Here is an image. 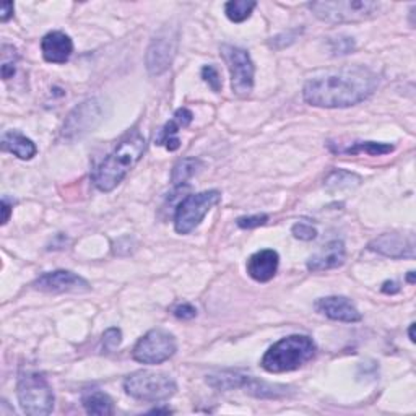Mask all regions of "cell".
<instances>
[{"label": "cell", "instance_id": "d6a6232c", "mask_svg": "<svg viewBox=\"0 0 416 416\" xmlns=\"http://www.w3.org/2000/svg\"><path fill=\"white\" fill-rule=\"evenodd\" d=\"M12 17H13V2H4L2 12H0V20H2V23H7Z\"/></svg>", "mask_w": 416, "mask_h": 416}, {"label": "cell", "instance_id": "52a82bcc", "mask_svg": "<svg viewBox=\"0 0 416 416\" xmlns=\"http://www.w3.org/2000/svg\"><path fill=\"white\" fill-rule=\"evenodd\" d=\"M221 194L218 191H205L192 194L177 205L175 215V229L179 234L192 233L202 223L205 215L218 205Z\"/></svg>", "mask_w": 416, "mask_h": 416}, {"label": "cell", "instance_id": "3957f363", "mask_svg": "<svg viewBox=\"0 0 416 416\" xmlns=\"http://www.w3.org/2000/svg\"><path fill=\"white\" fill-rule=\"evenodd\" d=\"M315 343L308 335H289L278 340L265 351L260 365L272 374L296 371L313 360Z\"/></svg>", "mask_w": 416, "mask_h": 416}, {"label": "cell", "instance_id": "cb8c5ba5", "mask_svg": "<svg viewBox=\"0 0 416 416\" xmlns=\"http://www.w3.org/2000/svg\"><path fill=\"white\" fill-rule=\"evenodd\" d=\"M179 129H181V124H179L176 119L166 122L165 127L160 130V134H158V137L155 139V144L165 145L166 150L170 151H176L179 146H181V140H179L177 137Z\"/></svg>", "mask_w": 416, "mask_h": 416}, {"label": "cell", "instance_id": "603a6c76", "mask_svg": "<svg viewBox=\"0 0 416 416\" xmlns=\"http://www.w3.org/2000/svg\"><path fill=\"white\" fill-rule=\"evenodd\" d=\"M257 7V2L254 0H231L225 5V13L233 23H242L251 17Z\"/></svg>", "mask_w": 416, "mask_h": 416}, {"label": "cell", "instance_id": "ac0fdd59", "mask_svg": "<svg viewBox=\"0 0 416 416\" xmlns=\"http://www.w3.org/2000/svg\"><path fill=\"white\" fill-rule=\"evenodd\" d=\"M2 149L20 160H31L38 153L34 141L17 130H8L2 135Z\"/></svg>", "mask_w": 416, "mask_h": 416}, {"label": "cell", "instance_id": "d590c367", "mask_svg": "<svg viewBox=\"0 0 416 416\" xmlns=\"http://www.w3.org/2000/svg\"><path fill=\"white\" fill-rule=\"evenodd\" d=\"M408 335H410V340H412V341H413V343H415V340H416V339H415V324H412V325H410Z\"/></svg>", "mask_w": 416, "mask_h": 416}, {"label": "cell", "instance_id": "e575fe53", "mask_svg": "<svg viewBox=\"0 0 416 416\" xmlns=\"http://www.w3.org/2000/svg\"><path fill=\"white\" fill-rule=\"evenodd\" d=\"M382 291L387 293V294H395V293L400 291V288L395 282H386L382 286Z\"/></svg>", "mask_w": 416, "mask_h": 416}, {"label": "cell", "instance_id": "8fae6325", "mask_svg": "<svg viewBox=\"0 0 416 416\" xmlns=\"http://www.w3.org/2000/svg\"><path fill=\"white\" fill-rule=\"evenodd\" d=\"M103 120V111L96 99H88L72 111L67 115L64 125H62V137L65 140L73 141L82 139L89 132H93Z\"/></svg>", "mask_w": 416, "mask_h": 416}, {"label": "cell", "instance_id": "d4e9b609", "mask_svg": "<svg viewBox=\"0 0 416 416\" xmlns=\"http://www.w3.org/2000/svg\"><path fill=\"white\" fill-rule=\"evenodd\" d=\"M343 153L348 155H358V153H367L371 156H381L387 155L393 151V145L391 144H379V141H356L355 145L350 146V149L340 150Z\"/></svg>", "mask_w": 416, "mask_h": 416}, {"label": "cell", "instance_id": "30bf717a", "mask_svg": "<svg viewBox=\"0 0 416 416\" xmlns=\"http://www.w3.org/2000/svg\"><path fill=\"white\" fill-rule=\"evenodd\" d=\"M179 44V31L176 28H163L146 49V70L150 75L160 77L171 67Z\"/></svg>", "mask_w": 416, "mask_h": 416}, {"label": "cell", "instance_id": "83f0119b", "mask_svg": "<svg viewBox=\"0 0 416 416\" xmlns=\"http://www.w3.org/2000/svg\"><path fill=\"white\" fill-rule=\"evenodd\" d=\"M291 233L296 239H301V241H313L317 238V229L314 228L313 225H308V223H303V221H299L291 228Z\"/></svg>", "mask_w": 416, "mask_h": 416}, {"label": "cell", "instance_id": "4dcf8cb0", "mask_svg": "<svg viewBox=\"0 0 416 416\" xmlns=\"http://www.w3.org/2000/svg\"><path fill=\"white\" fill-rule=\"evenodd\" d=\"M172 314H175L177 319L191 320L197 315V309L194 308L191 303H179V304H176L175 308H172Z\"/></svg>", "mask_w": 416, "mask_h": 416}, {"label": "cell", "instance_id": "44dd1931", "mask_svg": "<svg viewBox=\"0 0 416 416\" xmlns=\"http://www.w3.org/2000/svg\"><path fill=\"white\" fill-rule=\"evenodd\" d=\"M360 182H361V177L356 176L355 172L336 170V171H332L329 177L325 179V187H327L330 192H336V191H346V189L360 186Z\"/></svg>", "mask_w": 416, "mask_h": 416}, {"label": "cell", "instance_id": "ffe728a7", "mask_svg": "<svg viewBox=\"0 0 416 416\" xmlns=\"http://www.w3.org/2000/svg\"><path fill=\"white\" fill-rule=\"evenodd\" d=\"M203 166V163L198 158H182L176 163L175 170H172L171 181L175 186H182L189 179H192L197 175L200 168Z\"/></svg>", "mask_w": 416, "mask_h": 416}, {"label": "cell", "instance_id": "5bb4252c", "mask_svg": "<svg viewBox=\"0 0 416 416\" xmlns=\"http://www.w3.org/2000/svg\"><path fill=\"white\" fill-rule=\"evenodd\" d=\"M315 309H317L320 314H324L325 317L336 320V322L355 324L360 322L363 319L361 313L356 309L355 304L345 296H327L319 299V301L315 303Z\"/></svg>", "mask_w": 416, "mask_h": 416}, {"label": "cell", "instance_id": "f546056e", "mask_svg": "<svg viewBox=\"0 0 416 416\" xmlns=\"http://www.w3.org/2000/svg\"><path fill=\"white\" fill-rule=\"evenodd\" d=\"M202 78L205 83H208V87L213 89V92H220L221 89V78L217 68L213 65H205L202 68Z\"/></svg>", "mask_w": 416, "mask_h": 416}, {"label": "cell", "instance_id": "9c48e42d", "mask_svg": "<svg viewBox=\"0 0 416 416\" xmlns=\"http://www.w3.org/2000/svg\"><path fill=\"white\" fill-rule=\"evenodd\" d=\"M221 56L228 65L231 73V88L238 96H249L254 88L256 65L252 62L249 52L241 47L223 44L221 46Z\"/></svg>", "mask_w": 416, "mask_h": 416}, {"label": "cell", "instance_id": "d6986e66", "mask_svg": "<svg viewBox=\"0 0 416 416\" xmlns=\"http://www.w3.org/2000/svg\"><path fill=\"white\" fill-rule=\"evenodd\" d=\"M83 407H85L88 415H94V416H109L114 413V405L113 400L108 393L94 391L89 392L87 395H83L82 398Z\"/></svg>", "mask_w": 416, "mask_h": 416}, {"label": "cell", "instance_id": "2e32d148", "mask_svg": "<svg viewBox=\"0 0 416 416\" xmlns=\"http://www.w3.org/2000/svg\"><path fill=\"white\" fill-rule=\"evenodd\" d=\"M346 249L343 241H330L308 260V270L310 272H325L334 270L345 263Z\"/></svg>", "mask_w": 416, "mask_h": 416}, {"label": "cell", "instance_id": "7c38bea8", "mask_svg": "<svg viewBox=\"0 0 416 416\" xmlns=\"http://www.w3.org/2000/svg\"><path fill=\"white\" fill-rule=\"evenodd\" d=\"M39 291L46 293H83L89 291V283L85 278L70 270L47 272L33 283Z\"/></svg>", "mask_w": 416, "mask_h": 416}, {"label": "cell", "instance_id": "5b68a950", "mask_svg": "<svg viewBox=\"0 0 416 416\" xmlns=\"http://www.w3.org/2000/svg\"><path fill=\"white\" fill-rule=\"evenodd\" d=\"M17 395L20 407L26 415L44 416L54 408V392L41 372H23L18 379Z\"/></svg>", "mask_w": 416, "mask_h": 416}, {"label": "cell", "instance_id": "9a60e30c", "mask_svg": "<svg viewBox=\"0 0 416 416\" xmlns=\"http://www.w3.org/2000/svg\"><path fill=\"white\" fill-rule=\"evenodd\" d=\"M41 51L49 64H65L73 52V41L62 31H51L41 41Z\"/></svg>", "mask_w": 416, "mask_h": 416}, {"label": "cell", "instance_id": "7402d4cb", "mask_svg": "<svg viewBox=\"0 0 416 416\" xmlns=\"http://www.w3.org/2000/svg\"><path fill=\"white\" fill-rule=\"evenodd\" d=\"M246 376H241L238 372H220V374H213V376H208L207 382L217 391H233V389H239L244 387L247 382Z\"/></svg>", "mask_w": 416, "mask_h": 416}, {"label": "cell", "instance_id": "e0dca14e", "mask_svg": "<svg viewBox=\"0 0 416 416\" xmlns=\"http://www.w3.org/2000/svg\"><path fill=\"white\" fill-rule=\"evenodd\" d=\"M278 263H280V257H278L277 251L262 249L249 257V260H247V273H249L252 280L267 283L277 275Z\"/></svg>", "mask_w": 416, "mask_h": 416}, {"label": "cell", "instance_id": "8d00e7d4", "mask_svg": "<svg viewBox=\"0 0 416 416\" xmlns=\"http://www.w3.org/2000/svg\"><path fill=\"white\" fill-rule=\"evenodd\" d=\"M150 413H171V410L170 408H155V410H151Z\"/></svg>", "mask_w": 416, "mask_h": 416}, {"label": "cell", "instance_id": "4fadbf2b", "mask_svg": "<svg viewBox=\"0 0 416 416\" xmlns=\"http://www.w3.org/2000/svg\"><path fill=\"white\" fill-rule=\"evenodd\" d=\"M367 247L370 251L391 257V259H413L415 257L413 234L386 233L372 239Z\"/></svg>", "mask_w": 416, "mask_h": 416}, {"label": "cell", "instance_id": "f1b7e54d", "mask_svg": "<svg viewBox=\"0 0 416 416\" xmlns=\"http://www.w3.org/2000/svg\"><path fill=\"white\" fill-rule=\"evenodd\" d=\"M268 221V215L265 213H257V215H251V217H241L236 220L239 228L242 229H254L259 228V226H263Z\"/></svg>", "mask_w": 416, "mask_h": 416}, {"label": "cell", "instance_id": "277c9868", "mask_svg": "<svg viewBox=\"0 0 416 416\" xmlns=\"http://www.w3.org/2000/svg\"><path fill=\"white\" fill-rule=\"evenodd\" d=\"M308 8L325 23H358L371 20L381 12V2L345 0V2H309Z\"/></svg>", "mask_w": 416, "mask_h": 416}, {"label": "cell", "instance_id": "1f68e13d", "mask_svg": "<svg viewBox=\"0 0 416 416\" xmlns=\"http://www.w3.org/2000/svg\"><path fill=\"white\" fill-rule=\"evenodd\" d=\"M175 119L177 120L179 124H181V127H187V125L192 122L194 114H192L191 111H189L187 108H181V109H177V111H176Z\"/></svg>", "mask_w": 416, "mask_h": 416}, {"label": "cell", "instance_id": "4316f807", "mask_svg": "<svg viewBox=\"0 0 416 416\" xmlns=\"http://www.w3.org/2000/svg\"><path fill=\"white\" fill-rule=\"evenodd\" d=\"M120 341H122V332L118 327H111L103 335V350L106 353H113L115 348H119Z\"/></svg>", "mask_w": 416, "mask_h": 416}, {"label": "cell", "instance_id": "7a4b0ae2", "mask_svg": "<svg viewBox=\"0 0 416 416\" xmlns=\"http://www.w3.org/2000/svg\"><path fill=\"white\" fill-rule=\"evenodd\" d=\"M146 146L144 135L139 130H132L119 145L115 146L113 153H109L101 165L96 168L93 175V182L101 192H111L124 181L129 171L140 161Z\"/></svg>", "mask_w": 416, "mask_h": 416}, {"label": "cell", "instance_id": "484cf974", "mask_svg": "<svg viewBox=\"0 0 416 416\" xmlns=\"http://www.w3.org/2000/svg\"><path fill=\"white\" fill-rule=\"evenodd\" d=\"M330 51L335 56H346L350 52L355 51V41L348 36H336V38H330Z\"/></svg>", "mask_w": 416, "mask_h": 416}, {"label": "cell", "instance_id": "8992f818", "mask_svg": "<svg viewBox=\"0 0 416 416\" xmlns=\"http://www.w3.org/2000/svg\"><path fill=\"white\" fill-rule=\"evenodd\" d=\"M124 389L132 398L140 402H165L176 393L175 379L165 372L137 371L124 381Z\"/></svg>", "mask_w": 416, "mask_h": 416}, {"label": "cell", "instance_id": "6da1fadb", "mask_svg": "<svg viewBox=\"0 0 416 416\" xmlns=\"http://www.w3.org/2000/svg\"><path fill=\"white\" fill-rule=\"evenodd\" d=\"M376 88V73L365 67H353L309 80L303 98L315 108H350L370 98Z\"/></svg>", "mask_w": 416, "mask_h": 416}, {"label": "cell", "instance_id": "74e56055", "mask_svg": "<svg viewBox=\"0 0 416 416\" xmlns=\"http://www.w3.org/2000/svg\"><path fill=\"white\" fill-rule=\"evenodd\" d=\"M407 282H408V283H412V285H413V283H415V272H410V273H408Z\"/></svg>", "mask_w": 416, "mask_h": 416}, {"label": "cell", "instance_id": "836d02e7", "mask_svg": "<svg viewBox=\"0 0 416 416\" xmlns=\"http://www.w3.org/2000/svg\"><path fill=\"white\" fill-rule=\"evenodd\" d=\"M2 210H4V218H2V225H7V221L10 220V212H12V207H10L7 197L2 198Z\"/></svg>", "mask_w": 416, "mask_h": 416}, {"label": "cell", "instance_id": "ba28073f", "mask_svg": "<svg viewBox=\"0 0 416 416\" xmlns=\"http://www.w3.org/2000/svg\"><path fill=\"white\" fill-rule=\"evenodd\" d=\"M177 350L176 340L170 332L153 329L141 336L134 346L132 358L141 365H161L175 356Z\"/></svg>", "mask_w": 416, "mask_h": 416}]
</instances>
